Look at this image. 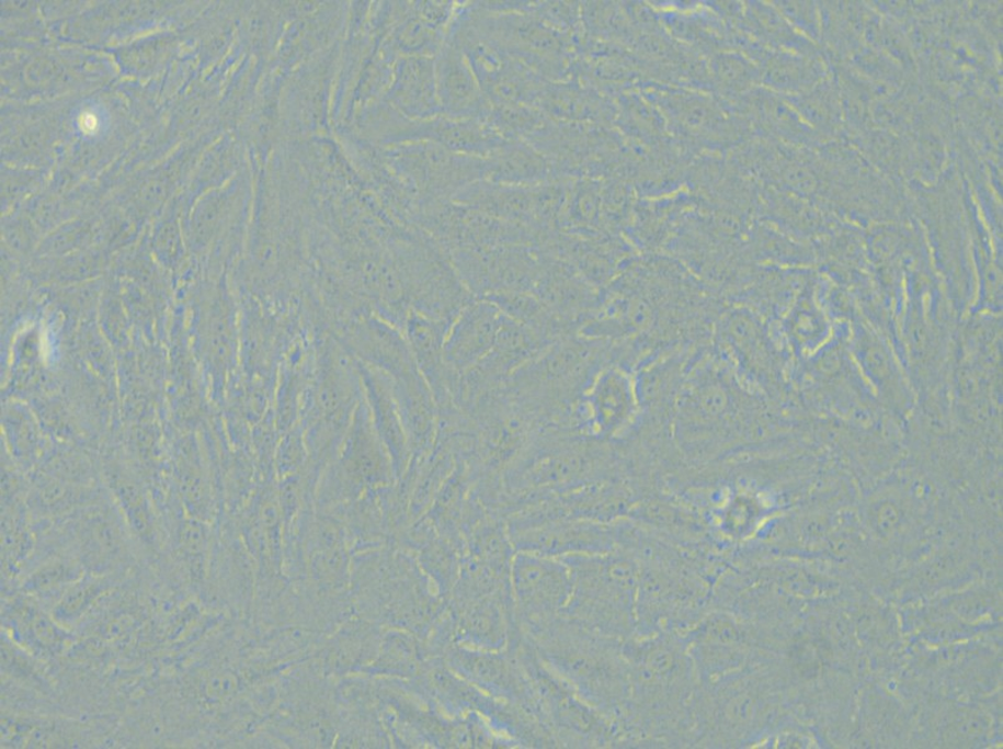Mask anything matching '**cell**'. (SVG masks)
<instances>
[{
	"label": "cell",
	"instance_id": "1",
	"mask_svg": "<svg viewBox=\"0 0 1003 749\" xmlns=\"http://www.w3.org/2000/svg\"><path fill=\"white\" fill-rule=\"evenodd\" d=\"M629 697L618 722L623 745L691 746L697 671L682 635L654 632L623 643Z\"/></svg>",
	"mask_w": 1003,
	"mask_h": 749
},
{
	"label": "cell",
	"instance_id": "2",
	"mask_svg": "<svg viewBox=\"0 0 1003 749\" xmlns=\"http://www.w3.org/2000/svg\"><path fill=\"white\" fill-rule=\"evenodd\" d=\"M526 637L550 670L618 727L629 697V667L620 640L565 615Z\"/></svg>",
	"mask_w": 1003,
	"mask_h": 749
},
{
	"label": "cell",
	"instance_id": "3",
	"mask_svg": "<svg viewBox=\"0 0 1003 749\" xmlns=\"http://www.w3.org/2000/svg\"><path fill=\"white\" fill-rule=\"evenodd\" d=\"M562 559L572 575L565 616L620 643L637 636V561L617 549Z\"/></svg>",
	"mask_w": 1003,
	"mask_h": 749
},
{
	"label": "cell",
	"instance_id": "4",
	"mask_svg": "<svg viewBox=\"0 0 1003 749\" xmlns=\"http://www.w3.org/2000/svg\"><path fill=\"white\" fill-rule=\"evenodd\" d=\"M521 662L528 677L540 725L556 747L602 748L623 745L613 720L595 710L542 660L526 637Z\"/></svg>",
	"mask_w": 1003,
	"mask_h": 749
},
{
	"label": "cell",
	"instance_id": "5",
	"mask_svg": "<svg viewBox=\"0 0 1003 749\" xmlns=\"http://www.w3.org/2000/svg\"><path fill=\"white\" fill-rule=\"evenodd\" d=\"M512 582L526 635L562 617L572 594V575L562 558L521 553Z\"/></svg>",
	"mask_w": 1003,
	"mask_h": 749
},
{
	"label": "cell",
	"instance_id": "6",
	"mask_svg": "<svg viewBox=\"0 0 1003 749\" xmlns=\"http://www.w3.org/2000/svg\"><path fill=\"white\" fill-rule=\"evenodd\" d=\"M521 553L565 558L616 552L611 523L586 520H548L531 522L516 535Z\"/></svg>",
	"mask_w": 1003,
	"mask_h": 749
},
{
	"label": "cell",
	"instance_id": "7",
	"mask_svg": "<svg viewBox=\"0 0 1003 749\" xmlns=\"http://www.w3.org/2000/svg\"><path fill=\"white\" fill-rule=\"evenodd\" d=\"M79 536L88 561L92 564L105 565L113 561L122 549L121 531L115 523L106 519L96 518L88 521Z\"/></svg>",
	"mask_w": 1003,
	"mask_h": 749
},
{
	"label": "cell",
	"instance_id": "8",
	"mask_svg": "<svg viewBox=\"0 0 1003 749\" xmlns=\"http://www.w3.org/2000/svg\"><path fill=\"white\" fill-rule=\"evenodd\" d=\"M107 583L103 577L98 575H88L71 585V588L62 595L60 603L56 609V617L60 622H73L92 606L99 595L107 589Z\"/></svg>",
	"mask_w": 1003,
	"mask_h": 749
},
{
	"label": "cell",
	"instance_id": "9",
	"mask_svg": "<svg viewBox=\"0 0 1003 749\" xmlns=\"http://www.w3.org/2000/svg\"><path fill=\"white\" fill-rule=\"evenodd\" d=\"M18 627H22L21 634L29 639L32 645L52 652H56L66 637L53 622L34 608H25L18 611Z\"/></svg>",
	"mask_w": 1003,
	"mask_h": 749
},
{
	"label": "cell",
	"instance_id": "10",
	"mask_svg": "<svg viewBox=\"0 0 1003 749\" xmlns=\"http://www.w3.org/2000/svg\"><path fill=\"white\" fill-rule=\"evenodd\" d=\"M80 577L76 565L57 561L45 565L35 572L29 581V588L35 593H47L59 589L61 585L77 582Z\"/></svg>",
	"mask_w": 1003,
	"mask_h": 749
},
{
	"label": "cell",
	"instance_id": "11",
	"mask_svg": "<svg viewBox=\"0 0 1003 749\" xmlns=\"http://www.w3.org/2000/svg\"><path fill=\"white\" fill-rule=\"evenodd\" d=\"M235 688L233 677L229 673H215L205 682V693L210 700H223L229 696Z\"/></svg>",
	"mask_w": 1003,
	"mask_h": 749
},
{
	"label": "cell",
	"instance_id": "12",
	"mask_svg": "<svg viewBox=\"0 0 1003 749\" xmlns=\"http://www.w3.org/2000/svg\"><path fill=\"white\" fill-rule=\"evenodd\" d=\"M96 125H98V122L95 120V116L90 115V114H86L84 116H81V128H83L86 132H93L96 128Z\"/></svg>",
	"mask_w": 1003,
	"mask_h": 749
},
{
	"label": "cell",
	"instance_id": "13",
	"mask_svg": "<svg viewBox=\"0 0 1003 749\" xmlns=\"http://www.w3.org/2000/svg\"><path fill=\"white\" fill-rule=\"evenodd\" d=\"M121 622H122V620H116V621L112 622V624L114 625V627H119ZM121 634H122V631H121V629H116V631L114 632V636H113V637H121V636H122Z\"/></svg>",
	"mask_w": 1003,
	"mask_h": 749
}]
</instances>
